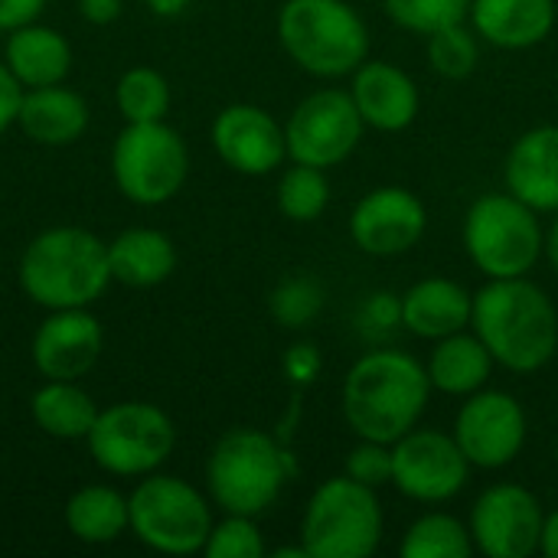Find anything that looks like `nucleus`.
<instances>
[{"instance_id":"nucleus-16","label":"nucleus","mask_w":558,"mask_h":558,"mask_svg":"<svg viewBox=\"0 0 558 558\" xmlns=\"http://www.w3.org/2000/svg\"><path fill=\"white\" fill-rule=\"evenodd\" d=\"M213 147L226 167L245 177H265L288 157L284 128L258 105H229L213 121Z\"/></svg>"},{"instance_id":"nucleus-39","label":"nucleus","mask_w":558,"mask_h":558,"mask_svg":"<svg viewBox=\"0 0 558 558\" xmlns=\"http://www.w3.org/2000/svg\"><path fill=\"white\" fill-rule=\"evenodd\" d=\"M46 0H0V33L33 23L43 13Z\"/></svg>"},{"instance_id":"nucleus-30","label":"nucleus","mask_w":558,"mask_h":558,"mask_svg":"<svg viewBox=\"0 0 558 558\" xmlns=\"http://www.w3.org/2000/svg\"><path fill=\"white\" fill-rule=\"evenodd\" d=\"M330 203V180L327 170L294 163L278 180V209L291 222H314L324 216Z\"/></svg>"},{"instance_id":"nucleus-37","label":"nucleus","mask_w":558,"mask_h":558,"mask_svg":"<svg viewBox=\"0 0 558 558\" xmlns=\"http://www.w3.org/2000/svg\"><path fill=\"white\" fill-rule=\"evenodd\" d=\"M360 324L366 330H392L402 324V298L392 291H376L366 298L363 311H360Z\"/></svg>"},{"instance_id":"nucleus-3","label":"nucleus","mask_w":558,"mask_h":558,"mask_svg":"<svg viewBox=\"0 0 558 558\" xmlns=\"http://www.w3.org/2000/svg\"><path fill=\"white\" fill-rule=\"evenodd\" d=\"M108 281V245L88 229H46L20 258V288L46 311L88 307L105 294Z\"/></svg>"},{"instance_id":"nucleus-2","label":"nucleus","mask_w":558,"mask_h":558,"mask_svg":"<svg viewBox=\"0 0 558 558\" xmlns=\"http://www.w3.org/2000/svg\"><path fill=\"white\" fill-rule=\"evenodd\" d=\"M471 330L510 373H539L558 350V311L530 278H490L474 294Z\"/></svg>"},{"instance_id":"nucleus-38","label":"nucleus","mask_w":558,"mask_h":558,"mask_svg":"<svg viewBox=\"0 0 558 558\" xmlns=\"http://www.w3.org/2000/svg\"><path fill=\"white\" fill-rule=\"evenodd\" d=\"M20 105H23V85H20L16 75L7 69V62H0V134H3L10 124H16Z\"/></svg>"},{"instance_id":"nucleus-6","label":"nucleus","mask_w":558,"mask_h":558,"mask_svg":"<svg viewBox=\"0 0 558 558\" xmlns=\"http://www.w3.org/2000/svg\"><path fill=\"white\" fill-rule=\"evenodd\" d=\"M386 517L379 494L347 474L324 481L301 517L307 558H366L383 543Z\"/></svg>"},{"instance_id":"nucleus-29","label":"nucleus","mask_w":558,"mask_h":558,"mask_svg":"<svg viewBox=\"0 0 558 558\" xmlns=\"http://www.w3.org/2000/svg\"><path fill=\"white\" fill-rule=\"evenodd\" d=\"M114 101H118V111L128 124L163 121V114L170 108V85L157 69L137 65L118 78Z\"/></svg>"},{"instance_id":"nucleus-33","label":"nucleus","mask_w":558,"mask_h":558,"mask_svg":"<svg viewBox=\"0 0 558 558\" xmlns=\"http://www.w3.org/2000/svg\"><path fill=\"white\" fill-rule=\"evenodd\" d=\"M324 301H327V298H324V288H320L314 278L298 275V278L281 281V284L271 291L268 307H271V314H275V320H278L281 327L301 330V327H307V324L317 320V314L324 311Z\"/></svg>"},{"instance_id":"nucleus-44","label":"nucleus","mask_w":558,"mask_h":558,"mask_svg":"<svg viewBox=\"0 0 558 558\" xmlns=\"http://www.w3.org/2000/svg\"><path fill=\"white\" fill-rule=\"evenodd\" d=\"M271 556L275 558H307V553H304V546H284V549H275Z\"/></svg>"},{"instance_id":"nucleus-20","label":"nucleus","mask_w":558,"mask_h":558,"mask_svg":"<svg viewBox=\"0 0 558 558\" xmlns=\"http://www.w3.org/2000/svg\"><path fill=\"white\" fill-rule=\"evenodd\" d=\"M474 294L451 278H422L402 294V327L418 340H441L471 327Z\"/></svg>"},{"instance_id":"nucleus-15","label":"nucleus","mask_w":558,"mask_h":558,"mask_svg":"<svg viewBox=\"0 0 558 558\" xmlns=\"http://www.w3.org/2000/svg\"><path fill=\"white\" fill-rule=\"evenodd\" d=\"M425 229H428V209L422 196L405 186L369 190L350 216L353 245L373 258H396L415 248Z\"/></svg>"},{"instance_id":"nucleus-28","label":"nucleus","mask_w":558,"mask_h":558,"mask_svg":"<svg viewBox=\"0 0 558 558\" xmlns=\"http://www.w3.org/2000/svg\"><path fill=\"white\" fill-rule=\"evenodd\" d=\"M399 553L405 558H471V526L461 523L454 513H425L409 526Z\"/></svg>"},{"instance_id":"nucleus-22","label":"nucleus","mask_w":558,"mask_h":558,"mask_svg":"<svg viewBox=\"0 0 558 558\" xmlns=\"http://www.w3.org/2000/svg\"><path fill=\"white\" fill-rule=\"evenodd\" d=\"M23 134L46 147H65L78 141L88 128V105L78 92L62 85H43L23 92V105L16 114Z\"/></svg>"},{"instance_id":"nucleus-5","label":"nucleus","mask_w":558,"mask_h":558,"mask_svg":"<svg viewBox=\"0 0 558 558\" xmlns=\"http://www.w3.org/2000/svg\"><path fill=\"white\" fill-rule=\"evenodd\" d=\"M291 474V454L258 428L226 432L206 464L209 497L219 510L239 517H262L265 510H271Z\"/></svg>"},{"instance_id":"nucleus-41","label":"nucleus","mask_w":558,"mask_h":558,"mask_svg":"<svg viewBox=\"0 0 558 558\" xmlns=\"http://www.w3.org/2000/svg\"><path fill=\"white\" fill-rule=\"evenodd\" d=\"M539 553L546 558H558V510L546 513L543 520V539H539Z\"/></svg>"},{"instance_id":"nucleus-26","label":"nucleus","mask_w":558,"mask_h":558,"mask_svg":"<svg viewBox=\"0 0 558 558\" xmlns=\"http://www.w3.org/2000/svg\"><path fill=\"white\" fill-rule=\"evenodd\" d=\"M33 422L49 435V438H62V441H78L88 438L95 418H98V405L95 399L78 389V383L72 379H46L43 389H36L33 402H29Z\"/></svg>"},{"instance_id":"nucleus-9","label":"nucleus","mask_w":558,"mask_h":558,"mask_svg":"<svg viewBox=\"0 0 558 558\" xmlns=\"http://www.w3.org/2000/svg\"><path fill=\"white\" fill-rule=\"evenodd\" d=\"M111 173L118 190L137 206H160L173 199L190 173L186 141L163 121L128 124L111 150Z\"/></svg>"},{"instance_id":"nucleus-34","label":"nucleus","mask_w":558,"mask_h":558,"mask_svg":"<svg viewBox=\"0 0 558 558\" xmlns=\"http://www.w3.org/2000/svg\"><path fill=\"white\" fill-rule=\"evenodd\" d=\"M203 553L209 558H262L265 539H262L255 517L226 513L222 523H213V533H209Z\"/></svg>"},{"instance_id":"nucleus-19","label":"nucleus","mask_w":558,"mask_h":558,"mask_svg":"<svg viewBox=\"0 0 558 558\" xmlns=\"http://www.w3.org/2000/svg\"><path fill=\"white\" fill-rule=\"evenodd\" d=\"M507 190L536 213H558V124L523 131L504 163Z\"/></svg>"},{"instance_id":"nucleus-31","label":"nucleus","mask_w":558,"mask_h":558,"mask_svg":"<svg viewBox=\"0 0 558 558\" xmlns=\"http://www.w3.org/2000/svg\"><path fill=\"white\" fill-rule=\"evenodd\" d=\"M481 46L474 26L451 23L435 33H428V62L445 78H468L477 69Z\"/></svg>"},{"instance_id":"nucleus-40","label":"nucleus","mask_w":558,"mask_h":558,"mask_svg":"<svg viewBox=\"0 0 558 558\" xmlns=\"http://www.w3.org/2000/svg\"><path fill=\"white\" fill-rule=\"evenodd\" d=\"M121 7L124 0H78V10L88 23L95 26H108L121 16Z\"/></svg>"},{"instance_id":"nucleus-7","label":"nucleus","mask_w":558,"mask_h":558,"mask_svg":"<svg viewBox=\"0 0 558 558\" xmlns=\"http://www.w3.org/2000/svg\"><path fill=\"white\" fill-rule=\"evenodd\" d=\"M523 199L487 193L471 203L464 216V248L487 278H526L546 255V232Z\"/></svg>"},{"instance_id":"nucleus-36","label":"nucleus","mask_w":558,"mask_h":558,"mask_svg":"<svg viewBox=\"0 0 558 558\" xmlns=\"http://www.w3.org/2000/svg\"><path fill=\"white\" fill-rule=\"evenodd\" d=\"M281 366H284L288 383H291V386H298V389H304V386H311V383L320 376L324 356H320V350H317L314 343L301 340V343H291V347H288V353H284Z\"/></svg>"},{"instance_id":"nucleus-11","label":"nucleus","mask_w":558,"mask_h":558,"mask_svg":"<svg viewBox=\"0 0 558 558\" xmlns=\"http://www.w3.org/2000/svg\"><path fill=\"white\" fill-rule=\"evenodd\" d=\"M363 118L347 88H320L307 95L284 124L288 157L294 163L330 170L343 163L363 141Z\"/></svg>"},{"instance_id":"nucleus-27","label":"nucleus","mask_w":558,"mask_h":558,"mask_svg":"<svg viewBox=\"0 0 558 558\" xmlns=\"http://www.w3.org/2000/svg\"><path fill=\"white\" fill-rule=\"evenodd\" d=\"M65 526L78 543H88V546L114 543L124 530H131L128 500L118 490L101 487V484L82 487L65 504Z\"/></svg>"},{"instance_id":"nucleus-24","label":"nucleus","mask_w":558,"mask_h":558,"mask_svg":"<svg viewBox=\"0 0 558 558\" xmlns=\"http://www.w3.org/2000/svg\"><path fill=\"white\" fill-rule=\"evenodd\" d=\"M494 366H497V360L481 343V337L461 330V333L435 340V350H432L425 369H428L432 389H438L445 396L468 399L490 383Z\"/></svg>"},{"instance_id":"nucleus-1","label":"nucleus","mask_w":558,"mask_h":558,"mask_svg":"<svg viewBox=\"0 0 558 558\" xmlns=\"http://www.w3.org/2000/svg\"><path fill=\"white\" fill-rule=\"evenodd\" d=\"M428 399V369L402 350H369L350 366L340 389V409L350 432L383 445L409 435L422 422Z\"/></svg>"},{"instance_id":"nucleus-4","label":"nucleus","mask_w":558,"mask_h":558,"mask_svg":"<svg viewBox=\"0 0 558 558\" xmlns=\"http://www.w3.org/2000/svg\"><path fill=\"white\" fill-rule=\"evenodd\" d=\"M278 39L291 62L317 78L353 75L369 59V26L347 0H284Z\"/></svg>"},{"instance_id":"nucleus-14","label":"nucleus","mask_w":558,"mask_h":558,"mask_svg":"<svg viewBox=\"0 0 558 558\" xmlns=\"http://www.w3.org/2000/svg\"><path fill=\"white\" fill-rule=\"evenodd\" d=\"M543 504L520 484H494L471 507V539L487 558H530L543 539Z\"/></svg>"},{"instance_id":"nucleus-32","label":"nucleus","mask_w":558,"mask_h":558,"mask_svg":"<svg viewBox=\"0 0 558 558\" xmlns=\"http://www.w3.org/2000/svg\"><path fill=\"white\" fill-rule=\"evenodd\" d=\"M389 20L409 33H435L451 23H464L471 0H383Z\"/></svg>"},{"instance_id":"nucleus-13","label":"nucleus","mask_w":558,"mask_h":558,"mask_svg":"<svg viewBox=\"0 0 558 558\" xmlns=\"http://www.w3.org/2000/svg\"><path fill=\"white\" fill-rule=\"evenodd\" d=\"M451 435L461 445L471 468L500 471L520 458L530 428H526V412L517 396L484 386L464 399Z\"/></svg>"},{"instance_id":"nucleus-35","label":"nucleus","mask_w":558,"mask_h":558,"mask_svg":"<svg viewBox=\"0 0 558 558\" xmlns=\"http://www.w3.org/2000/svg\"><path fill=\"white\" fill-rule=\"evenodd\" d=\"M347 477L379 490L386 484H392V445H383V441H369V438H360L356 448H350L347 454V464H343Z\"/></svg>"},{"instance_id":"nucleus-43","label":"nucleus","mask_w":558,"mask_h":558,"mask_svg":"<svg viewBox=\"0 0 558 558\" xmlns=\"http://www.w3.org/2000/svg\"><path fill=\"white\" fill-rule=\"evenodd\" d=\"M546 258H549V265L556 268L558 275V213H556V222L549 226V232H546Z\"/></svg>"},{"instance_id":"nucleus-42","label":"nucleus","mask_w":558,"mask_h":558,"mask_svg":"<svg viewBox=\"0 0 558 558\" xmlns=\"http://www.w3.org/2000/svg\"><path fill=\"white\" fill-rule=\"evenodd\" d=\"M144 7L157 16H180L190 7V0H144Z\"/></svg>"},{"instance_id":"nucleus-18","label":"nucleus","mask_w":558,"mask_h":558,"mask_svg":"<svg viewBox=\"0 0 558 558\" xmlns=\"http://www.w3.org/2000/svg\"><path fill=\"white\" fill-rule=\"evenodd\" d=\"M350 78H353L350 95L366 128L396 134V131H405L418 118L422 95H418L415 78L405 69L386 59H366Z\"/></svg>"},{"instance_id":"nucleus-23","label":"nucleus","mask_w":558,"mask_h":558,"mask_svg":"<svg viewBox=\"0 0 558 558\" xmlns=\"http://www.w3.org/2000/svg\"><path fill=\"white\" fill-rule=\"evenodd\" d=\"M3 62L26 88L59 85L72 69V46L59 29L26 23L10 29Z\"/></svg>"},{"instance_id":"nucleus-17","label":"nucleus","mask_w":558,"mask_h":558,"mask_svg":"<svg viewBox=\"0 0 558 558\" xmlns=\"http://www.w3.org/2000/svg\"><path fill=\"white\" fill-rule=\"evenodd\" d=\"M105 333L85 307L52 311L33 337V363L46 379L78 383L101 360Z\"/></svg>"},{"instance_id":"nucleus-10","label":"nucleus","mask_w":558,"mask_h":558,"mask_svg":"<svg viewBox=\"0 0 558 558\" xmlns=\"http://www.w3.org/2000/svg\"><path fill=\"white\" fill-rule=\"evenodd\" d=\"M92 461L118 477L154 474L177 448L170 415L150 402H118L101 409L88 432Z\"/></svg>"},{"instance_id":"nucleus-25","label":"nucleus","mask_w":558,"mask_h":558,"mask_svg":"<svg viewBox=\"0 0 558 558\" xmlns=\"http://www.w3.org/2000/svg\"><path fill=\"white\" fill-rule=\"evenodd\" d=\"M111 281L128 288L163 284L177 268V245L160 229H128L108 242Z\"/></svg>"},{"instance_id":"nucleus-21","label":"nucleus","mask_w":558,"mask_h":558,"mask_svg":"<svg viewBox=\"0 0 558 558\" xmlns=\"http://www.w3.org/2000/svg\"><path fill=\"white\" fill-rule=\"evenodd\" d=\"M468 20L497 49H533L556 26V0H471Z\"/></svg>"},{"instance_id":"nucleus-12","label":"nucleus","mask_w":558,"mask_h":558,"mask_svg":"<svg viewBox=\"0 0 558 558\" xmlns=\"http://www.w3.org/2000/svg\"><path fill=\"white\" fill-rule=\"evenodd\" d=\"M468 477L471 461L448 432L415 425L392 441V487L415 504H448L468 487Z\"/></svg>"},{"instance_id":"nucleus-8","label":"nucleus","mask_w":558,"mask_h":558,"mask_svg":"<svg viewBox=\"0 0 558 558\" xmlns=\"http://www.w3.org/2000/svg\"><path fill=\"white\" fill-rule=\"evenodd\" d=\"M131 533L154 553L193 556L203 553L213 533V510L206 497L170 474H150L128 497Z\"/></svg>"}]
</instances>
